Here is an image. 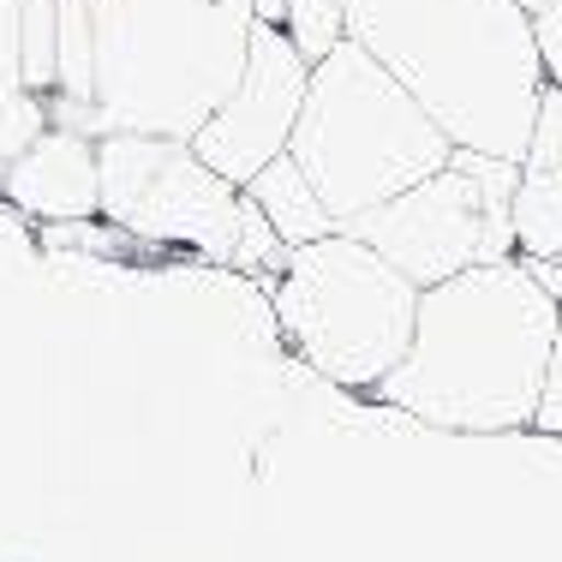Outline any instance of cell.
<instances>
[{
  "instance_id": "1",
  "label": "cell",
  "mask_w": 562,
  "mask_h": 562,
  "mask_svg": "<svg viewBox=\"0 0 562 562\" xmlns=\"http://www.w3.org/2000/svg\"><path fill=\"white\" fill-rule=\"evenodd\" d=\"M562 305L515 258L419 288V317L378 401L443 431H515L532 425Z\"/></svg>"
},
{
  "instance_id": "2",
  "label": "cell",
  "mask_w": 562,
  "mask_h": 562,
  "mask_svg": "<svg viewBox=\"0 0 562 562\" xmlns=\"http://www.w3.org/2000/svg\"><path fill=\"white\" fill-rule=\"evenodd\" d=\"M347 36L443 126L454 150L520 162L544 97L520 0H347Z\"/></svg>"
},
{
  "instance_id": "3",
  "label": "cell",
  "mask_w": 562,
  "mask_h": 562,
  "mask_svg": "<svg viewBox=\"0 0 562 562\" xmlns=\"http://www.w3.org/2000/svg\"><path fill=\"white\" fill-rule=\"evenodd\" d=\"M251 0H97L90 138H186L234 97L251 55Z\"/></svg>"
},
{
  "instance_id": "4",
  "label": "cell",
  "mask_w": 562,
  "mask_h": 562,
  "mask_svg": "<svg viewBox=\"0 0 562 562\" xmlns=\"http://www.w3.org/2000/svg\"><path fill=\"white\" fill-rule=\"evenodd\" d=\"M288 156L324 198V210L347 227L366 210L390 204L407 186L431 180L454 156L431 114L347 36L305 78V102L293 120Z\"/></svg>"
},
{
  "instance_id": "5",
  "label": "cell",
  "mask_w": 562,
  "mask_h": 562,
  "mask_svg": "<svg viewBox=\"0 0 562 562\" xmlns=\"http://www.w3.org/2000/svg\"><path fill=\"white\" fill-rule=\"evenodd\" d=\"M276 312L305 366H317L347 390H378L413 341L419 281H407L359 234L336 227L288 251L276 281Z\"/></svg>"
},
{
  "instance_id": "6",
  "label": "cell",
  "mask_w": 562,
  "mask_h": 562,
  "mask_svg": "<svg viewBox=\"0 0 562 562\" xmlns=\"http://www.w3.org/2000/svg\"><path fill=\"white\" fill-rule=\"evenodd\" d=\"M102 162V216L114 227L156 246H192L216 263L276 270L288 246L246 186L222 180L186 138H144V132H109L97 138Z\"/></svg>"
},
{
  "instance_id": "7",
  "label": "cell",
  "mask_w": 562,
  "mask_h": 562,
  "mask_svg": "<svg viewBox=\"0 0 562 562\" xmlns=\"http://www.w3.org/2000/svg\"><path fill=\"white\" fill-rule=\"evenodd\" d=\"M515 186H520V162L454 150L431 180L353 216L347 234H359L371 251H383L407 281L437 288V281L461 270L515 258V216H508Z\"/></svg>"
},
{
  "instance_id": "8",
  "label": "cell",
  "mask_w": 562,
  "mask_h": 562,
  "mask_svg": "<svg viewBox=\"0 0 562 562\" xmlns=\"http://www.w3.org/2000/svg\"><path fill=\"white\" fill-rule=\"evenodd\" d=\"M305 78H312V60L288 43V31H281V24H258L234 97L204 120L192 150L204 156L222 180L251 186V173H263L281 150H288L293 120H300V102H305Z\"/></svg>"
},
{
  "instance_id": "9",
  "label": "cell",
  "mask_w": 562,
  "mask_h": 562,
  "mask_svg": "<svg viewBox=\"0 0 562 562\" xmlns=\"http://www.w3.org/2000/svg\"><path fill=\"white\" fill-rule=\"evenodd\" d=\"M0 192L43 222H90L102 210V162L90 132L48 126L7 162Z\"/></svg>"
},
{
  "instance_id": "10",
  "label": "cell",
  "mask_w": 562,
  "mask_h": 562,
  "mask_svg": "<svg viewBox=\"0 0 562 562\" xmlns=\"http://www.w3.org/2000/svg\"><path fill=\"white\" fill-rule=\"evenodd\" d=\"M246 198L263 210V222L276 227V239L288 251L293 246H312V239H324V234H336V216L324 210V198L312 192V180L300 173V162H293L288 150H281L263 173H251Z\"/></svg>"
},
{
  "instance_id": "11",
  "label": "cell",
  "mask_w": 562,
  "mask_h": 562,
  "mask_svg": "<svg viewBox=\"0 0 562 562\" xmlns=\"http://www.w3.org/2000/svg\"><path fill=\"white\" fill-rule=\"evenodd\" d=\"M19 12L24 0H0V156H19L36 132H48L43 97L24 90V60H19Z\"/></svg>"
},
{
  "instance_id": "12",
  "label": "cell",
  "mask_w": 562,
  "mask_h": 562,
  "mask_svg": "<svg viewBox=\"0 0 562 562\" xmlns=\"http://www.w3.org/2000/svg\"><path fill=\"white\" fill-rule=\"evenodd\" d=\"M515 251L520 258H562V168H520L515 186Z\"/></svg>"
},
{
  "instance_id": "13",
  "label": "cell",
  "mask_w": 562,
  "mask_h": 562,
  "mask_svg": "<svg viewBox=\"0 0 562 562\" xmlns=\"http://www.w3.org/2000/svg\"><path fill=\"white\" fill-rule=\"evenodd\" d=\"M281 31H288V43L317 66L324 55H336L347 43V0H288Z\"/></svg>"
},
{
  "instance_id": "14",
  "label": "cell",
  "mask_w": 562,
  "mask_h": 562,
  "mask_svg": "<svg viewBox=\"0 0 562 562\" xmlns=\"http://www.w3.org/2000/svg\"><path fill=\"white\" fill-rule=\"evenodd\" d=\"M539 431L562 437V312H557V341H551V366H544V390H539V413H532Z\"/></svg>"
},
{
  "instance_id": "15",
  "label": "cell",
  "mask_w": 562,
  "mask_h": 562,
  "mask_svg": "<svg viewBox=\"0 0 562 562\" xmlns=\"http://www.w3.org/2000/svg\"><path fill=\"white\" fill-rule=\"evenodd\" d=\"M532 36H539L544 85H557V90H562V0H551L544 12H532Z\"/></svg>"
},
{
  "instance_id": "16",
  "label": "cell",
  "mask_w": 562,
  "mask_h": 562,
  "mask_svg": "<svg viewBox=\"0 0 562 562\" xmlns=\"http://www.w3.org/2000/svg\"><path fill=\"white\" fill-rule=\"evenodd\" d=\"M251 12H258V24H281L288 19V0H251Z\"/></svg>"
},
{
  "instance_id": "17",
  "label": "cell",
  "mask_w": 562,
  "mask_h": 562,
  "mask_svg": "<svg viewBox=\"0 0 562 562\" xmlns=\"http://www.w3.org/2000/svg\"><path fill=\"white\" fill-rule=\"evenodd\" d=\"M520 7H527V12H544V7H551V0H520Z\"/></svg>"
},
{
  "instance_id": "18",
  "label": "cell",
  "mask_w": 562,
  "mask_h": 562,
  "mask_svg": "<svg viewBox=\"0 0 562 562\" xmlns=\"http://www.w3.org/2000/svg\"><path fill=\"white\" fill-rule=\"evenodd\" d=\"M557 263H562V258H557Z\"/></svg>"
}]
</instances>
